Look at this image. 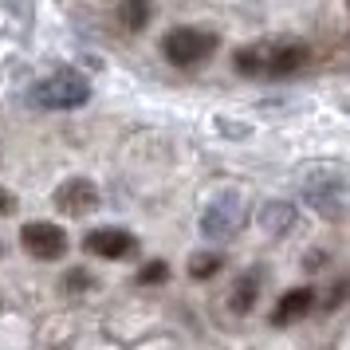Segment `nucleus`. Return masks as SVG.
<instances>
[{
	"label": "nucleus",
	"mask_w": 350,
	"mask_h": 350,
	"mask_svg": "<svg viewBox=\"0 0 350 350\" xmlns=\"http://www.w3.org/2000/svg\"><path fill=\"white\" fill-rule=\"evenodd\" d=\"M91 98V79L75 67H59L32 87V103L40 111H79Z\"/></svg>",
	"instance_id": "nucleus-3"
},
{
	"label": "nucleus",
	"mask_w": 350,
	"mask_h": 350,
	"mask_svg": "<svg viewBox=\"0 0 350 350\" xmlns=\"http://www.w3.org/2000/svg\"><path fill=\"white\" fill-rule=\"evenodd\" d=\"M315 307V291L311 287H291L287 295H280V303H275V311H271V323L275 327H287V323H299L307 311Z\"/></svg>",
	"instance_id": "nucleus-9"
},
{
	"label": "nucleus",
	"mask_w": 350,
	"mask_h": 350,
	"mask_svg": "<svg viewBox=\"0 0 350 350\" xmlns=\"http://www.w3.org/2000/svg\"><path fill=\"white\" fill-rule=\"evenodd\" d=\"M256 291H260V280L256 275H240L237 291H232V311H248L256 303Z\"/></svg>",
	"instance_id": "nucleus-12"
},
{
	"label": "nucleus",
	"mask_w": 350,
	"mask_h": 350,
	"mask_svg": "<svg viewBox=\"0 0 350 350\" xmlns=\"http://www.w3.org/2000/svg\"><path fill=\"white\" fill-rule=\"evenodd\" d=\"M67 280H71V287H75V291H83V287L91 284V280H87V271H79V268L71 271V275H67Z\"/></svg>",
	"instance_id": "nucleus-16"
},
{
	"label": "nucleus",
	"mask_w": 350,
	"mask_h": 350,
	"mask_svg": "<svg viewBox=\"0 0 350 350\" xmlns=\"http://www.w3.org/2000/svg\"><path fill=\"white\" fill-rule=\"evenodd\" d=\"M244 221H248V208H244V201H240L237 189H224L217 193L213 201L205 205V217H201V237L213 240V244H224V240H232L244 228Z\"/></svg>",
	"instance_id": "nucleus-5"
},
{
	"label": "nucleus",
	"mask_w": 350,
	"mask_h": 350,
	"mask_svg": "<svg viewBox=\"0 0 350 350\" xmlns=\"http://www.w3.org/2000/svg\"><path fill=\"white\" fill-rule=\"evenodd\" d=\"M307 59H311V48L299 40H260L232 55L237 71L252 75V79H287V75L303 71Z\"/></svg>",
	"instance_id": "nucleus-1"
},
{
	"label": "nucleus",
	"mask_w": 350,
	"mask_h": 350,
	"mask_svg": "<svg viewBox=\"0 0 350 350\" xmlns=\"http://www.w3.org/2000/svg\"><path fill=\"white\" fill-rule=\"evenodd\" d=\"M165 280H170V264H165V260H154V264H146V268L138 271V284H146V287L165 284Z\"/></svg>",
	"instance_id": "nucleus-14"
},
{
	"label": "nucleus",
	"mask_w": 350,
	"mask_h": 350,
	"mask_svg": "<svg viewBox=\"0 0 350 350\" xmlns=\"http://www.w3.org/2000/svg\"><path fill=\"white\" fill-rule=\"evenodd\" d=\"M260 224L268 228L271 237H275V232H291V224H295V208L287 205V201H268L264 213H260Z\"/></svg>",
	"instance_id": "nucleus-11"
},
{
	"label": "nucleus",
	"mask_w": 350,
	"mask_h": 350,
	"mask_svg": "<svg viewBox=\"0 0 350 350\" xmlns=\"http://www.w3.org/2000/svg\"><path fill=\"white\" fill-rule=\"evenodd\" d=\"M217 48H221V36L208 28H174L161 40V55L174 67H201Z\"/></svg>",
	"instance_id": "nucleus-4"
},
{
	"label": "nucleus",
	"mask_w": 350,
	"mask_h": 350,
	"mask_svg": "<svg viewBox=\"0 0 350 350\" xmlns=\"http://www.w3.org/2000/svg\"><path fill=\"white\" fill-rule=\"evenodd\" d=\"M20 244H24V252H28V256L44 260V264L64 260V256H67V232L59 228V224H51V221L24 224V228H20Z\"/></svg>",
	"instance_id": "nucleus-6"
},
{
	"label": "nucleus",
	"mask_w": 350,
	"mask_h": 350,
	"mask_svg": "<svg viewBox=\"0 0 350 350\" xmlns=\"http://www.w3.org/2000/svg\"><path fill=\"white\" fill-rule=\"evenodd\" d=\"M12 213H16V197L0 185V217H12Z\"/></svg>",
	"instance_id": "nucleus-15"
},
{
	"label": "nucleus",
	"mask_w": 350,
	"mask_h": 350,
	"mask_svg": "<svg viewBox=\"0 0 350 350\" xmlns=\"http://www.w3.org/2000/svg\"><path fill=\"white\" fill-rule=\"evenodd\" d=\"M299 189H303V205L311 213L327 217V221H338L342 213H350V165L319 161L311 170H303Z\"/></svg>",
	"instance_id": "nucleus-2"
},
{
	"label": "nucleus",
	"mask_w": 350,
	"mask_h": 350,
	"mask_svg": "<svg viewBox=\"0 0 350 350\" xmlns=\"http://www.w3.org/2000/svg\"><path fill=\"white\" fill-rule=\"evenodd\" d=\"M221 271V256L217 252H205V256H193L189 260V275L193 280H208V275H217Z\"/></svg>",
	"instance_id": "nucleus-13"
},
{
	"label": "nucleus",
	"mask_w": 350,
	"mask_h": 350,
	"mask_svg": "<svg viewBox=\"0 0 350 350\" xmlns=\"http://www.w3.org/2000/svg\"><path fill=\"white\" fill-rule=\"evenodd\" d=\"M51 205L59 208L64 217H87V213H95V208H98L95 181H91V177H67L64 185L55 189Z\"/></svg>",
	"instance_id": "nucleus-7"
},
{
	"label": "nucleus",
	"mask_w": 350,
	"mask_h": 350,
	"mask_svg": "<svg viewBox=\"0 0 350 350\" xmlns=\"http://www.w3.org/2000/svg\"><path fill=\"white\" fill-rule=\"evenodd\" d=\"M154 16V4L150 0H122L118 4V24L126 28V32H142L146 24Z\"/></svg>",
	"instance_id": "nucleus-10"
},
{
	"label": "nucleus",
	"mask_w": 350,
	"mask_h": 350,
	"mask_svg": "<svg viewBox=\"0 0 350 350\" xmlns=\"http://www.w3.org/2000/svg\"><path fill=\"white\" fill-rule=\"evenodd\" d=\"M83 248L87 252L103 256V260H130V256H138V237L126 232V228H91L87 237H83Z\"/></svg>",
	"instance_id": "nucleus-8"
}]
</instances>
